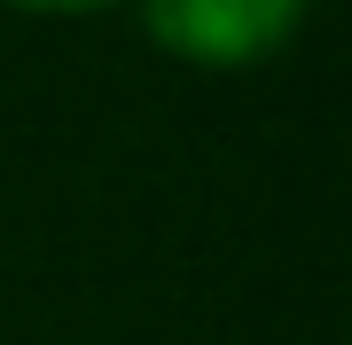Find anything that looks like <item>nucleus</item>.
<instances>
[{
  "mask_svg": "<svg viewBox=\"0 0 352 345\" xmlns=\"http://www.w3.org/2000/svg\"><path fill=\"white\" fill-rule=\"evenodd\" d=\"M314 0H141V24L164 55L204 71H235L266 63L274 48H289Z\"/></svg>",
  "mask_w": 352,
  "mask_h": 345,
  "instance_id": "nucleus-1",
  "label": "nucleus"
},
{
  "mask_svg": "<svg viewBox=\"0 0 352 345\" xmlns=\"http://www.w3.org/2000/svg\"><path fill=\"white\" fill-rule=\"evenodd\" d=\"M8 8H47V16H78V8H102V0H8Z\"/></svg>",
  "mask_w": 352,
  "mask_h": 345,
  "instance_id": "nucleus-2",
  "label": "nucleus"
}]
</instances>
